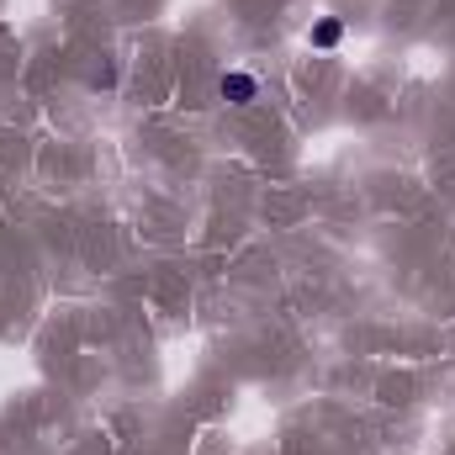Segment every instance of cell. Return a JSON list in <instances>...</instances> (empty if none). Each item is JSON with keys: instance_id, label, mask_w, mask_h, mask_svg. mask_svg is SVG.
<instances>
[{"instance_id": "cell-1", "label": "cell", "mask_w": 455, "mask_h": 455, "mask_svg": "<svg viewBox=\"0 0 455 455\" xmlns=\"http://www.w3.org/2000/svg\"><path fill=\"white\" fill-rule=\"evenodd\" d=\"M254 96H259L254 75H223V101H233V107H243V101H254Z\"/></svg>"}, {"instance_id": "cell-2", "label": "cell", "mask_w": 455, "mask_h": 455, "mask_svg": "<svg viewBox=\"0 0 455 455\" xmlns=\"http://www.w3.org/2000/svg\"><path fill=\"white\" fill-rule=\"evenodd\" d=\"M313 43H318V48H334V43H339V21H318Z\"/></svg>"}]
</instances>
